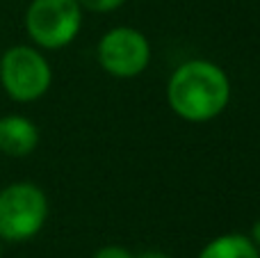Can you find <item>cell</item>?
I'll list each match as a JSON object with an SVG mask.
<instances>
[{
  "label": "cell",
  "instance_id": "4",
  "mask_svg": "<svg viewBox=\"0 0 260 258\" xmlns=\"http://www.w3.org/2000/svg\"><path fill=\"white\" fill-rule=\"evenodd\" d=\"M80 30L82 7L78 0H32L25 9V32L37 48H67Z\"/></svg>",
  "mask_w": 260,
  "mask_h": 258
},
{
  "label": "cell",
  "instance_id": "1",
  "mask_svg": "<svg viewBox=\"0 0 260 258\" xmlns=\"http://www.w3.org/2000/svg\"><path fill=\"white\" fill-rule=\"evenodd\" d=\"M167 103L183 121H212L231 103L229 73L210 59L183 62L167 80Z\"/></svg>",
  "mask_w": 260,
  "mask_h": 258
},
{
  "label": "cell",
  "instance_id": "10",
  "mask_svg": "<svg viewBox=\"0 0 260 258\" xmlns=\"http://www.w3.org/2000/svg\"><path fill=\"white\" fill-rule=\"evenodd\" d=\"M249 238H251V242H253V245H256V249L260 251V219H258L256 224H253V229H251V236H249Z\"/></svg>",
  "mask_w": 260,
  "mask_h": 258
},
{
  "label": "cell",
  "instance_id": "9",
  "mask_svg": "<svg viewBox=\"0 0 260 258\" xmlns=\"http://www.w3.org/2000/svg\"><path fill=\"white\" fill-rule=\"evenodd\" d=\"M94 258H137V256L130 254L126 247H119V245H105V247H101V249L96 251Z\"/></svg>",
  "mask_w": 260,
  "mask_h": 258
},
{
  "label": "cell",
  "instance_id": "11",
  "mask_svg": "<svg viewBox=\"0 0 260 258\" xmlns=\"http://www.w3.org/2000/svg\"><path fill=\"white\" fill-rule=\"evenodd\" d=\"M137 258H169V256H167L165 251H144V254Z\"/></svg>",
  "mask_w": 260,
  "mask_h": 258
},
{
  "label": "cell",
  "instance_id": "2",
  "mask_svg": "<svg viewBox=\"0 0 260 258\" xmlns=\"http://www.w3.org/2000/svg\"><path fill=\"white\" fill-rule=\"evenodd\" d=\"M48 197L30 181L9 183L0 190V238L5 242H27L48 222Z\"/></svg>",
  "mask_w": 260,
  "mask_h": 258
},
{
  "label": "cell",
  "instance_id": "8",
  "mask_svg": "<svg viewBox=\"0 0 260 258\" xmlns=\"http://www.w3.org/2000/svg\"><path fill=\"white\" fill-rule=\"evenodd\" d=\"M126 0H78L82 9L87 12H96V14H108V12H114V9L123 7Z\"/></svg>",
  "mask_w": 260,
  "mask_h": 258
},
{
  "label": "cell",
  "instance_id": "5",
  "mask_svg": "<svg viewBox=\"0 0 260 258\" xmlns=\"http://www.w3.org/2000/svg\"><path fill=\"white\" fill-rule=\"evenodd\" d=\"M96 57L105 73L112 78H130L142 76L151 64V44L146 35L135 27L119 25L108 30L99 41Z\"/></svg>",
  "mask_w": 260,
  "mask_h": 258
},
{
  "label": "cell",
  "instance_id": "12",
  "mask_svg": "<svg viewBox=\"0 0 260 258\" xmlns=\"http://www.w3.org/2000/svg\"><path fill=\"white\" fill-rule=\"evenodd\" d=\"M3 247H5V240L0 238V258H3Z\"/></svg>",
  "mask_w": 260,
  "mask_h": 258
},
{
  "label": "cell",
  "instance_id": "6",
  "mask_svg": "<svg viewBox=\"0 0 260 258\" xmlns=\"http://www.w3.org/2000/svg\"><path fill=\"white\" fill-rule=\"evenodd\" d=\"M39 146V128L32 119L7 114L0 119V153L9 158H25Z\"/></svg>",
  "mask_w": 260,
  "mask_h": 258
},
{
  "label": "cell",
  "instance_id": "3",
  "mask_svg": "<svg viewBox=\"0 0 260 258\" xmlns=\"http://www.w3.org/2000/svg\"><path fill=\"white\" fill-rule=\"evenodd\" d=\"M0 85L16 103H35L48 94L53 69L35 46H12L0 55Z\"/></svg>",
  "mask_w": 260,
  "mask_h": 258
},
{
  "label": "cell",
  "instance_id": "7",
  "mask_svg": "<svg viewBox=\"0 0 260 258\" xmlns=\"http://www.w3.org/2000/svg\"><path fill=\"white\" fill-rule=\"evenodd\" d=\"M199 258H260V251L249 236L242 233H224L210 240L201 249Z\"/></svg>",
  "mask_w": 260,
  "mask_h": 258
}]
</instances>
